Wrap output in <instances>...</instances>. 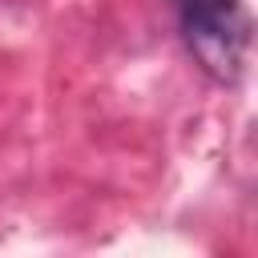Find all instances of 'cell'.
<instances>
[{
  "label": "cell",
  "instance_id": "6da1fadb",
  "mask_svg": "<svg viewBox=\"0 0 258 258\" xmlns=\"http://www.w3.org/2000/svg\"><path fill=\"white\" fill-rule=\"evenodd\" d=\"M189 56L214 81H238L250 48V16L242 0H173Z\"/></svg>",
  "mask_w": 258,
  "mask_h": 258
}]
</instances>
